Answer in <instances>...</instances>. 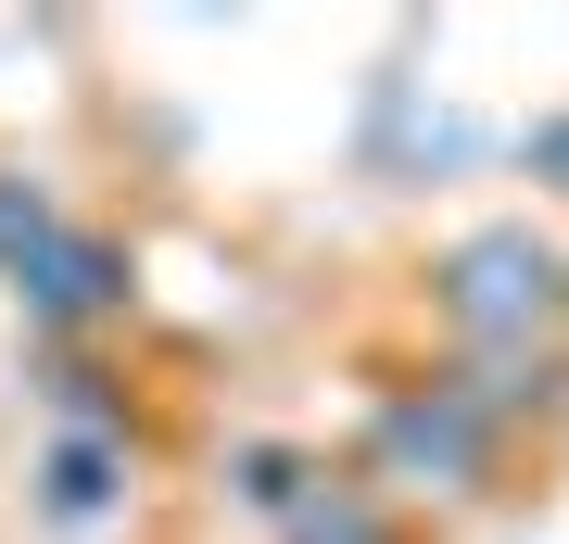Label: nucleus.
Instances as JSON below:
<instances>
[{
	"label": "nucleus",
	"mask_w": 569,
	"mask_h": 544,
	"mask_svg": "<svg viewBox=\"0 0 569 544\" xmlns=\"http://www.w3.org/2000/svg\"><path fill=\"white\" fill-rule=\"evenodd\" d=\"M114 494H127V444H114V431H63V444L39 456V506H51L63 532H77V520H102Z\"/></svg>",
	"instance_id": "nucleus-4"
},
{
	"label": "nucleus",
	"mask_w": 569,
	"mask_h": 544,
	"mask_svg": "<svg viewBox=\"0 0 569 544\" xmlns=\"http://www.w3.org/2000/svg\"><path fill=\"white\" fill-rule=\"evenodd\" d=\"M519 165H531V178L569 202V115H545V127H531V140H519Z\"/></svg>",
	"instance_id": "nucleus-7"
},
{
	"label": "nucleus",
	"mask_w": 569,
	"mask_h": 544,
	"mask_svg": "<svg viewBox=\"0 0 569 544\" xmlns=\"http://www.w3.org/2000/svg\"><path fill=\"white\" fill-rule=\"evenodd\" d=\"M430 317H443L456 367H531V343L569 317V254L531 216L456 228V241L430 254Z\"/></svg>",
	"instance_id": "nucleus-2"
},
{
	"label": "nucleus",
	"mask_w": 569,
	"mask_h": 544,
	"mask_svg": "<svg viewBox=\"0 0 569 544\" xmlns=\"http://www.w3.org/2000/svg\"><path fill=\"white\" fill-rule=\"evenodd\" d=\"M51 241H63V202H51L39 178H13V165H0V291H13Z\"/></svg>",
	"instance_id": "nucleus-6"
},
{
	"label": "nucleus",
	"mask_w": 569,
	"mask_h": 544,
	"mask_svg": "<svg viewBox=\"0 0 569 544\" xmlns=\"http://www.w3.org/2000/svg\"><path fill=\"white\" fill-rule=\"evenodd\" d=\"M279 544H406V506L392 494H367V482H305V506L279 520Z\"/></svg>",
	"instance_id": "nucleus-5"
},
{
	"label": "nucleus",
	"mask_w": 569,
	"mask_h": 544,
	"mask_svg": "<svg viewBox=\"0 0 569 544\" xmlns=\"http://www.w3.org/2000/svg\"><path fill=\"white\" fill-rule=\"evenodd\" d=\"M127 291H140L127 241H102V228H77V216H63V241L13 279L26 329H51V343H89V329H114V317H127Z\"/></svg>",
	"instance_id": "nucleus-3"
},
{
	"label": "nucleus",
	"mask_w": 569,
	"mask_h": 544,
	"mask_svg": "<svg viewBox=\"0 0 569 544\" xmlns=\"http://www.w3.org/2000/svg\"><path fill=\"white\" fill-rule=\"evenodd\" d=\"M507 393L481 380V367H418V380H392L367 405V494L392 506H481L507 482Z\"/></svg>",
	"instance_id": "nucleus-1"
}]
</instances>
